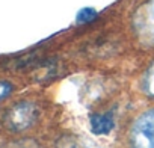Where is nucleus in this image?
<instances>
[{
	"instance_id": "f257e3e1",
	"label": "nucleus",
	"mask_w": 154,
	"mask_h": 148,
	"mask_svg": "<svg viewBox=\"0 0 154 148\" xmlns=\"http://www.w3.org/2000/svg\"><path fill=\"white\" fill-rule=\"evenodd\" d=\"M131 148H154V109L142 113L130 128Z\"/></svg>"
},
{
	"instance_id": "f03ea898",
	"label": "nucleus",
	"mask_w": 154,
	"mask_h": 148,
	"mask_svg": "<svg viewBox=\"0 0 154 148\" xmlns=\"http://www.w3.org/2000/svg\"><path fill=\"white\" fill-rule=\"evenodd\" d=\"M38 118V107L33 103L21 101L15 104L6 115V124L14 131H23L35 124Z\"/></svg>"
},
{
	"instance_id": "7ed1b4c3",
	"label": "nucleus",
	"mask_w": 154,
	"mask_h": 148,
	"mask_svg": "<svg viewBox=\"0 0 154 148\" xmlns=\"http://www.w3.org/2000/svg\"><path fill=\"white\" fill-rule=\"evenodd\" d=\"M133 23L140 39L146 44H154V0H149L136 11Z\"/></svg>"
},
{
	"instance_id": "20e7f679",
	"label": "nucleus",
	"mask_w": 154,
	"mask_h": 148,
	"mask_svg": "<svg viewBox=\"0 0 154 148\" xmlns=\"http://www.w3.org/2000/svg\"><path fill=\"white\" fill-rule=\"evenodd\" d=\"M91 130L95 134H107L113 130L115 121L107 113H95L91 116Z\"/></svg>"
},
{
	"instance_id": "39448f33",
	"label": "nucleus",
	"mask_w": 154,
	"mask_h": 148,
	"mask_svg": "<svg viewBox=\"0 0 154 148\" xmlns=\"http://www.w3.org/2000/svg\"><path fill=\"white\" fill-rule=\"evenodd\" d=\"M59 148H101L95 143H92L88 139H80V137H63L59 142Z\"/></svg>"
},
{
	"instance_id": "423d86ee",
	"label": "nucleus",
	"mask_w": 154,
	"mask_h": 148,
	"mask_svg": "<svg viewBox=\"0 0 154 148\" xmlns=\"http://www.w3.org/2000/svg\"><path fill=\"white\" fill-rule=\"evenodd\" d=\"M94 18H97V11L94 8H83L77 12L75 21L79 24H86V23H91Z\"/></svg>"
},
{
	"instance_id": "0eeeda50",
	"label": "nucleus",
	"mask_w": 154,
	"mask_h": 148,
	"mask_svg": "<svg viewBox=\"0 0 154 148\" xmlns=\"http://www.w3.org/2000/svg\"><path fill=\"white\" fill-rule=\"evenodd\" d=\"M143 89L149 97H154V63L148 68L145 79H143Z\"/></svg>"
},
{
	"instance_id": "6e6552de",
	"label": "nucleus",
	"mask_w": 154,
	"mask_h": 148,
	"mask_svg": "<svg viewBox=\"0 0 154 148\" xmlns=\"http://www.w3.org/2000/svg\"><path fill=\"white\" fill-rule=\"evenodd\" d=\"M5 148H41L35 140H17L8 143Z\"/></svg>"
},
{
	"instance_id": "1a4fd4ad",
	"label": "nucleus",
	"mask_w": 154,
	"mask_h": 148,
	"mask_svg": "<svg viewBox=\"0 0 154 148\" xmlns=\"http://www.w3.org/2000/svg\"><path fill=\"white\" fill-rule=\"evenodd\" d=\"M12 91V85L6 80H0V100L6 98Z\"/></svg>"
}]
</instances>
